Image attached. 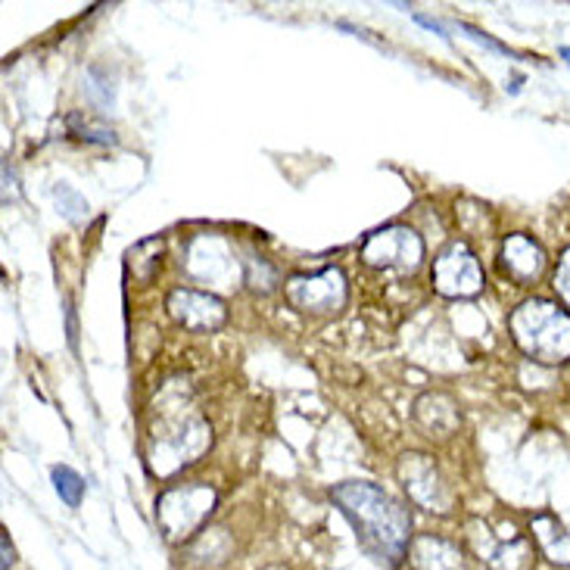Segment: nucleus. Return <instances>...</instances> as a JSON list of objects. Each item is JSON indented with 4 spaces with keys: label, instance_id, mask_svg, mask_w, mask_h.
Here are the masks:
<instances>
[{
    "label": "nucleus",
    "instance_id": "nucleus-1",
    "mask_svg": "<svg viewBox=\"0 0 570 570\" xmlns=\"http://www.w3.org/2000/svg\"><path fill=\"white\" fill-rule=\"evenodd\" d=\"M331 502L353 524L355 537L371 558L396 568L409 558L412 546V514L393 495L368 480H346L331 490Z\"/></svg>",
    "mask_w": 570,
    "mask_h": 570
},
{
    "label": "nucleus",
    "instance_id": "nucleus-2",
    "mask_svg": "<svg viewBox=\"0 0 570 570\" xmlns=\"http://www.w3.org/2000/svg\"><path fill=\"white\" fill-rule=\"evenodd\" d=\"M213 446V428L209 421L178 400L175 405L159 402L156 424L147 433V468L156 478H171L185 464H194L206 449Z\"/></svg>",
    "mask_w": 570,
    "mask_h": 570
},
{
    "label": "nucleus",
    "instance_id": "nucleus-3",
    "mask_svg": "<svg viewBox=\"0 0 570 570\" xmlns=\"http://www.w3.org/2000/svg\"><path fill=\"white\" fill-rule=\"evenodd\" d=\"M511 340L518 350L542 365L570 362V312L552 299H524L509 315Z\"/></svg>",
    "mask_w": 570,
    "mask_h": 570
},
{
    "label": "nucleus",
    "instance_id": "nucleus-4",
    "mask_svg": "<svg viewBox=\"0 0 570 570\" xmlns=\"http://www.w3.org/2000/svg\"><path fill=\"white\" fill-rule=\"evenodd\" d=\"M218 505V493L209 483H185L171 487L156 499V524L163 537L178 546V542L194 540L203 524L213 518Z\"/></svg>",
    "mask_w": 570,
    "mask_h": 570
},
{
    "label": "nucleus",
    "instance_id": "nucleus-5",
    "mask_svg": "<svg viewBox=\"0 0 570 570\" xmlns=\"http://www.w3.org/2000/svg\"><path fill=\"white\" fill-rule=\"evenodd\" d=\"M284 296L303 315H334L350 299V284L337 265H327L315 275H291L284 281Z\"/></svg>",
    "mask_w": 570,
    "mask_h": 570
},
{
    "label": "nucleus",
    "instance_id": "nucleus-6",
    "mask_svg": "<svg viewBox=\"0 0 570 570\" xmlns=\"http://www.w3.org/2000/svg\"><path fill=\"white\" fill-rule=\"evenodd\" d=\"M433 291L446 299H474L487 287V275L480 265L478 253L468 247L464 240H452L431 268Z\"/></svg>",
    "mask_w": 570,
    "mask_h": 570
},
{
    "label": "nucleus",
    "instance_id": "nucleus-7",
    "mask_svg": "<svg viewBox=\"0 0 570 570\" xmlns=\"http://www.w3.org/2000/svg\"><path fill=\"white\" fill-rule=\"evenodd\" d=\"M358 259L368 268L381 272H415L424 259V240L415 228L409 225H386L365 237V244L358 249Z\"/></svg>",
    "mask_w": 570,
    "mask_h": 570
},
{
    "label": "nucleus",
    "instance_id": "nucleus-8",
    "mask_svg": "<svg viewBox=\"0 0 570 570\" xmlns=\"http://www.w3.org/2000/svg\"><path fill=\"white\" fill-rule=\"evenodd\" d=\"M400 480L405 487L409 499L421 505L424 511H436V514H449L455 505V493L440 474V468L433 464L431 455L424 452H409L400 459Z\"/></svg>",
    "mask_w": 570,
    "mask_h": 570
},
{
    "label": "nucleus",
    "instance_id": "nucleus-9",
    "mask_svg": "<svg viewBox=\"0 0 570 570\" xmlns=\"http://www.w3.org/2000/svg\"><path fill=\"white\" fill-rule=\"evenodd\" d=\"M187 272H190V278L203 281V284L234 287L240 265L234 259L232 247L218 234H200L187 244Z\"/></svg>",
    "mask_w": 570,
    "mask_h": 570
},
{
    "label": "nucleus",
    "instance_id": "nucleus-10",
    "mask_svg": "<svg viewBox=\"0 0 570 570\" xmlns=\"http://www.w3.org/2000/svg\"><path fill=\"white\" fill-rule=\"evenodd\" d=\"M166 308H169L171 322L181 324L185 331H194V334H209L228 322V306L209 291L178 287L169 293Z\"/></svg>",
    "mask_w": 570,
    "mask_h": 570
},
{
    "label": "nucleus",
    "instance_id": "nucleus-11",
    "mask_svg": "<svg viewBox=\"0 0 570 570\" xmlns=\"http://www.w3.org/2000/svg\"><path fill=\"white\" fill-rule=\"evenodd\" d=\"M499 263L511 281L537 284L549 268V256H546L540 240H533L530 234H509L502 240V249H499Z\"/></svg>",
    "mask_w": 570,
    "mask_h": 570
},
{
    "label": "nucleus",
    "instance_id": "nucleus-12",
    "mask_svg": "<svg viewBox=\"0 0 570 570\" xmlns=\"http://www.w3.org/2000/svg\"><path fill=\"white\" fill-rule=\"evenodd\" d=\"M409 568L412 570H471V561L455 542L421 533L409 546Z\"/></svg>",
    "mask_w": 570,
    "mask_h": 570
},
{
    "label": "nucleus",
    "instance_id": "nucleus-13",
    "mask_svg": "<svg viewBox=\"0 0 570 570\" xmlns=\"http://www.w3.org/2000/svg\"><path fill=\"white\" fill-rule=\"evenodd\" d=\"M530 530H533V540L540 546L542 556L558 568H570V530L558 521L556 514L546 511V514L530 518Z\"/></svg>",
    "mask_w": 570,
    "mask_h": 570
},
{
    "label": "nucleus",
    "instance_id": "nucleus-14",
    "mask_svg": "<svg viewBox=\"0 0 570 570\" xmlns=\"http://www.w3.org/2000/svg\"><path fill=\"white\" fill-rule=\"evenodd\" d=\"M415 417L417 424L424 428V431H431V436H452L455 428H459V409L452 405L449 396L443 393H428V396H421L415 402Z\"/></svg>",
    "mask_w": 570,
    "mask_h": 570
},
{
    "label": "nucleus",
    "instance_id": "nucleus-15",
    "mask_svg": "<svg viewBox=\"0 0 570 570\" xmlns=\"http://www.w3.org/2000/svg\"><path fill=\"white\" fill-rule=\"evenodd\" d=\"M85 94L100 112L112 109V104H116V78L109 76L107 66H91L85 72Z\"/></svg>",
    "mask_w": 570,
    "mask_h": 570
},
{
    "label": "nucleus",
    "instance_id": "nucleus-16",
    "mask_svg": "<svg viewBox=\"0 0 570 570\" xmlns=\"http://www.w3.org/2000/svg\"><path fill=\"white\" fill-rule=\"evenodd\" d=\"M50 478H53V490H57V495H60L62 502H66L69 509H78L81 499H85V478H81L78 471H72L69 464H53Z\"/></svg>",
    "mask_w": 570,
    "mask_h": 570
},
{
    "label": "nucleus",
    "instance_id": "nucleus-17",
    "mask_svg": "<svg viewBox=\"0 0 570 570\" xmlns=\"http://www.w3.org/2000/svg\"><path fill=\"white\" fill-rule=\"evenodd\" d=\"M53 200H57V213H60L62 218H69L72 225H81V222H88V216H91L88 200H85L72 185H62V181L60 185H53Z\"/></svg>",
    "mask_w": 570,
    "mask_h": 570
},
{
    "label": "nucleus",
    "instance_id": "nucleus-18",
    "mask_svg": "<svg viewBox=\"0 0 570 570\" xmlns=\"http://www.w3.org/2000/svg\"><path fill=\"white\" fill-rule=\"evenodd\" d=\"M69 125V135H76L78 140H88V144H100V147H112L116 144V131L107 128L104 122H97V119H85V116H69L66 119Z\"/></svg>",
    "mask_w": 570,
    "mask_h": 570
},
{
    "label": "nucleus",
    "instance_id": "nucleus-19",
    "mask_svg": "<svg viewBox=\"0 0 570 570\" xmlns=\"http://www.w3.org/2000/svg\"><path fill=\"white\" fill-rule=\"evenodd\" d=\"M244 284L253 293H272L278 287V275H275V268L265 263V259L249 256V259H244Z\"/></svg>",
    "mask_w": 570,
    "mask_h": 570
},
{
    "label": "nucleus",
    "instance_id": "nucleus-20",
    "mask_svg": "<svg viewBox=\"0 0 570 570\" xmlns=\"http://www.w3.org/2000/svg\"><path fill=\"white\" fill-rule=\"evenodd\" d=\"M556 291H558V296L564 299V306L570 308V247L564 249V253H561V259H558Z\"/></svg>",
    "mask_w": 570,
    "mask_h": 570
},
{
    "label": "nucleus",
    "instance_id": "nucleus-21",
    "mask_svg": "<svg viewBox=\"0 0 570 570\" xmlns=\"http://www.w3.org/2000/svg\"><path fill=\"white\" fill-rule=\"evenodd\" d=\"M459 31H468V35H471V38H474V41H478V45L490 47V50H495V53H505V57H511V53H509V47H505V45H499V41H493V38H487V35H483V31L474 29V26H464V22H459Z\"/></svg>",
    "mask_w": 570,
    "mask_h": 570
},
{
    "label": "nucleus",
    "instance_id": "nucleus-22",
    "mask_svg": "<svg viewBox=\"0 0 570 570\" xmlns=\"http://www.w3.org/2000/svg\"><path fill=\"white\" fill-rule=\"evenodd\" d=\"M0 546H3V570H10L13 568V546H10V533H7V530H3V533H0Z\"/></svg>",
    "mask_w": 570,
    "mask_h": 570
},
{
    "label": "nucleus",
    "instance_id": "nucleus-23",
    "mask_svg": "<svg viewBox=\"0 0 570 570\" xmlns=\"http://www.w3.org/2000/svg\"><path fill=\"white\" fill-rule=\"evenodd\" d=\"M415 22H417V26H424V29L436 31V35H443V38H449V35H446V29H443V22H436V19H431V16H424V13H415Z\"/></svg>",
    "mask_w": 570,
    "mask_h": 570
},
{
    "label": "nucleus",
    "instance_id": "nucleus-24",
    "mask_svg": "<svg viewBox=\"0 0 570 570\" xmlns=\"http://www.w3.org/2000/svg\"><path fill=\"white\" fill-rule=\"evenodd\" d=\"M558 57L570 66V47H561V50H558Z\"/></svg>",
    "mask_w": 570,
    "mask_h": 570
}]
</instances>
